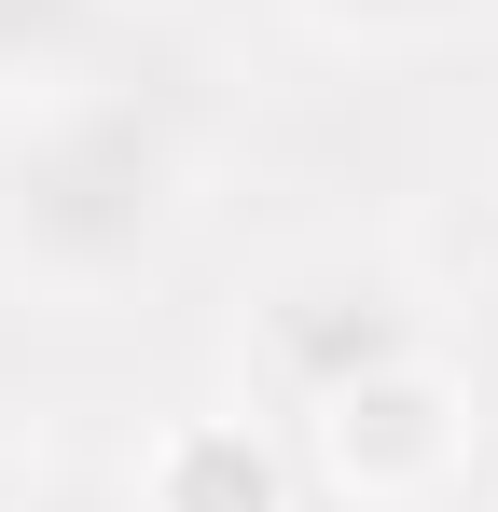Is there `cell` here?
Segmentation results:
<instances>
[{"mask_svg": "<svg viewBox=\"0 0 498 512\" xmlns=\"http://www.w3.org/2000/svg\"><path fill=\"white\" fill-rule=\"evenodd\" d=\"M125 499L139 512H291V443L236 402H208V416H166L139 443V471H125Z\"/></svg>", "mask_w": 498, "mask_h": 512, "instance_id": "277c9868", "label": "cell"}, {"mask_svg": "<svg viewBox=\"0 0 498 512\" xmlns=\"http://www.w3.org/2000/svg\"><path fill=\"white\" fill-rule=\"evenodd\" d=\"M291 28H319V42H346V56H415V42L485 28V0H291Z\"/></svg>", "mask_w": 498, "mask_h": 512, "instance_id": "8992f818", "label": "cell"}, {"mask_svg": "<svg viewBox=\"0 0 498 512\" xmlns=\"http://www.w3.org/2000/svg\"><path fill=\"white\" fill-rule=\"evenodd\" d=\"M194 222V111L139 70L0 111V277L42 305H111L139 291Z\"/></svg>", "mask_w": 498, "mask_h": 512, "instance_id": "6da1fadb", "label": "cell"}, {"mask_svg": "<svg viewBox=\"0 0 498 512\" xmlns=\"http://www.w3.org/2000/svg\"><path fill=\"white\" fill-rule=\"evenodd\" d=\"M111 28H125V0H0V111L111 70Z\"/></svg>", "mask_w": 498, "mask_h": 512, "instance_id": "5b68a950", "label": "cell"}, {"mask_svg": "<svg viewBox=\"0 0 498 512\" xmlns=\"http://www.w3.org/2000/svg\"><path fill=\"white\" fill-rule=\"evenodd\" d=\"M471 443H485V402H471V374H457L443 346H415L388 374L305 402V457H319L332 499H360V512H429L471 471Z\"/></svg>", "mask_w": 498, "mask_h": 512, "instance_id": "7a4b0ae2", "label": "cell"}, {"mask_svg": "<svg viewBox=\"0 0 498 512\" xmlns=\"http://www.w3.org/2000/svg\"><path fill=\"white\" fill-rule=\"evenodd\" d=\"M28 499H42V485H28V457L0 443V512H28Z\"/></svg>", "mask_w": 498, "mask_h": 512, "instance_id": "52a82bcc", "label": "cell"}, {"mask_svg": "<svg viewBox=\"0 0 498 512\" xmlns=\"http://www.w3.org/2000/svg\"><path fill=\"white\" fill-rule=\"evenodd\" d=\"M415 346H443V319H429V291L388 250H319L249 305V374L291 416L332 402V388H360V374H388V360H415Z\"/></svg>", "mask_w": 498, "mask_h": 512, "instance_id": "3957f363", "label": "cell"}]
</instances>
